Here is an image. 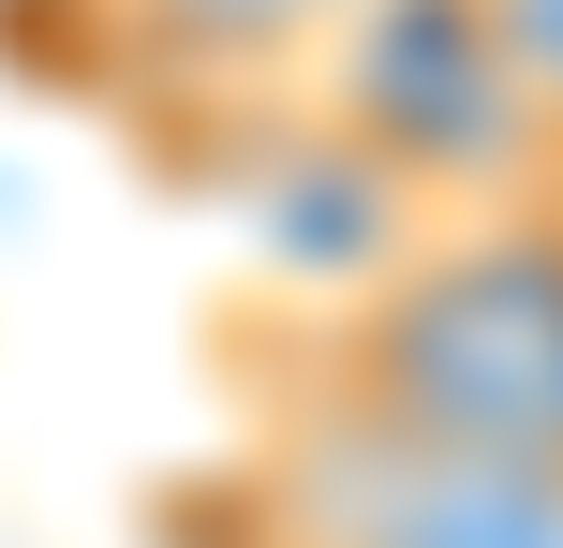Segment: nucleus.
<instances>
[{"label":"nucleus","instance_id":"7ed1b4c3","mask_svg":"<svg viewBox=\"0 0 563 548\" xmlns=\"http://www.w3.org/2000/svg\"><path fill=\"white\" fill-rule=\"evenodd\" d=\"M223 534L238 548H563V474L386 445L356 415L267 401L253 445L223 460Z\"/></svg>","mask_w":563,"mask_h":548},{"label":"nucleus","instance_id":"39448f33","mask_svg":"<svg viewBox=\"0 0 563 548\" xmlns=\"http://www.w3.org/2000/svg\"><path fill=\"white\" fill-rule=\"evenodd\" d=\"M489 30H505L519 89H534V134L563 148V0H489Z\"/></svg>","mask_w":563,"mask_h":548},{"label":"nucleus","instance_id":"f257e3e1","mask_svg":"<svg viewBox=\"0 0 563 548\" xmlns=\"http://www.w3.org/2000/svg\"><path fill=\"white\" fill-rule=\"evenodd\" d=\"M267 401L356 415L445 460L563 474V223L534 193L445 208L386 267H356L327 312H282Z\"/></svg>","mask_w":563,"mask_h":548},{"label":"nucleus","instance_id":"20e7f679","mask_svg":"<svg viewBox=\"0 0 563 548\" xmlns=\"http://www.w3.org/2000/svg\"><path fill=\"white\" fill-rule=\"evenodd\" d=\"M148 89H267L341 30V0H104Z\"/></svg>","mask_w":563,"mask_h":548},{"label":"nucleus","instance_id":"f03ea898","mask_svg":"<svg viewBox=\"0 0 563 548\" xmlns=\"http://www.w3.org/2000/svg\"><path fill=\"white\" fill-rule=\"evenodd\" d=\"M327 89L311 134L356 178H386L400 208H489L534 178V89H519L489 0H341V30L297 59Z\"/></svg>","mask_w":563,"mask_h":548},{"label":"nucleus","instance_id":"423d86ee","mask_svg":"<svg viewBox=\"0 0 563 548\" xmlns=\"http://www.w3.org/2000/svg\"><path fill=\"white\" fill-rule=\"evenodd\" d=\"M519 193H534L549 223H563V148H534V178H519Z\"/></svg>","mask_w":563,"mask_h":548}]
</instances>
